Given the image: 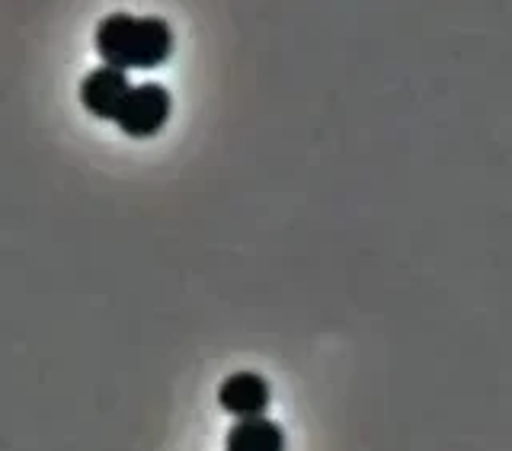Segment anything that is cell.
Masks as SVG:
<instances>
[{"label":"cell","mask_w":512,"mask_h":451,"mask_svg":"<svg viewBox=\"0 0 512 451\" xmlns=\"http://www.w3.org/2000/svg\"><path fill=\"white\" fill-rule=\"evenodd\" d=\"M224 451H285V432L266 416H244L228 429Z\"/></svg>","instance_id":"5"},{"label":"cell","mask_w":512,"mask_h":451,"mask_svg":"<svg viewBox=\"0 0 512 451\" xmlns=\"http://www.w3.org/2000/svg\"><path fill=\"white\" fill-rule=\"evenodd\" d=\"M170 109H173V100H170L167 87L141 84V87L128 90L125 103L119 106L112 122H116L128 138H154L160 128L167 125Z\"/></svg>","instance_id":"2"},{"label":"cell","mask_w":512,"mask_h":451,"mask_svg":"<svg viewBox=\"0 0 512 451\" xmlns=\"http://www.w3.org/2000/svg\"><path fill=\"white\" fill-rule=\"evenodd\" d=\"M128 90H132V84H128V74L103 64V68L90 71L84 80H80V106H84L90 116L112 122V119H116L119 106L125 103Z\"/></svg>","instance_id":"3"},{"label":"cell","mask_w":512,"mask_h":451,"mask_svg":"<svg viewBox=\"0 0 512 451\" xmlns=\"http://www.w3.org/2000/svg\"><path fill=\"white\" fill-rule=\"evenodd\" d=\"M96 55L119 71H151L173 55V29L160 16L109 13L96 26Z\"/></svg>","instance_id":"1"},{"label":"cell","mask_w":512,"mask_h":451,"mask_svg":"<svg viewBox=\"0 0 512 451\" xmlns=\"http://www.w3.org/2000/svg\"><path fill=\"white\" fill-rule=\"evenodd\" d=\"M269 397L272 391L266 378L256 372H234L228 381H221V388H218L221 410H228L237 420H244V416H263L269 407Z\"/></svg>","instance_id":"4"}]
</instances>
